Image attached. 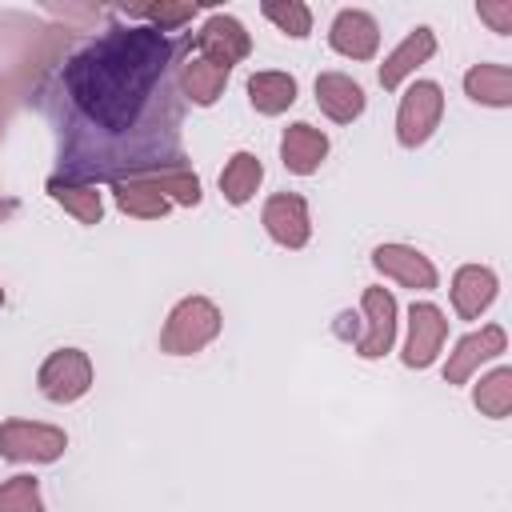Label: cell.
Wrapping results in <instances>:
<instances>
[{"mask_svg":"<svg viewBox=\"0 0 512 512\" xmlns=\"http://www.w3.org/2000/svg\"><path fill=\"white\" fill-rule=\"evenodd\" d=\"M184 40L128 20L64 52L40 88L60 180L96 188L184 164V96L176 84Z\"/></svg>","mask_w":512,"mask_h":512,"instance_id":"cell-1","label":"cell"},{"mask_svg":"<svg viewBox=\"0 0 512 512\" xmlns=\"http://www.w3.org/2000/svg\"><path fill=\"white\" fill-rule=\"evenodd\" d=\"M220 332V308L204 296H184L168 320H164V332H160V352L168 356H192L200 352L208 340H216Z\"/></svg>","mask_w":512,"mask_h":512,"instance_id":"cell-2","label":"cell"},{"mask_svg":"<svg viewBox=\"0 0 512 512\" xmlns=\"http://www.w3.org/2000/svg\"><path fill=\"white\" fill-rule=\"evenodd\" d=\"M68 448L64 428L36 420H4L0 424V456L12 464H52Z\"/></svg>","mask_w":512,"mask_h":512,"instance_id":"cell-3","label":"cell"},{"mask_svg":"<svg viewBox=\"0 0 512 512\" xmlns=\"http://www.w3.org/2000/svg\"><path fill=\"white\" fill-rule=\"evenodd\" d=\"M440 116H444V92H440V84L416 80V84L404 92V100H400V112H396V140H400L404 148H420V144L436 132Z\"/></svg>","mask_w":512,"mask_h":512,"instance_id":"cell-4","label":"cell"},{"mask_svg":"<svg viewBox=\"0 0 512 512\" xmlns=\"http://www.w3.org/2000/svg\"><path fill=\"white\" fill-rule=\"evenodd\" d=\"M36 384L52 404H72L92 388V360L80 348H56L40 364Z\"/></svg>","mask_w":512,"mask_h":512,"instance_id":"cell-5","label":"cell"},{"mask_svg":"<svg viewBox=\"0 0 512 512\" xmlns=\"http://www.w3.org/2000/svg\"><path fill=\"white\" fill-rule=\"evenodd\" d=\"M188 36H192V52H200V56L224 64V68L240 64L252 52V40H248L244 24L232 20V16H224V12H212L204 20V28L200 32H188Z\"/></svg>","mask_w":512,"mask_h":512,"instance_id":"cell-6","label":"cell"},{"mask_svg":"<svg viewBox=\"0 0 512 512\" xmlns=\"http://www.w3.org/2000/svg\"><path fill=\"white\" fill-rule=\"evenodd\" d=\"M228 72H232V68H224V64H216V60L192 52V36L184 40V56H180V64H176V84H180V96H184V100H192V104H200V108L216 104L220 92H224V84H228Z\"/></svg>","mask_w":512,"mask_h":512,"instance_id":"cell-7","label":"cell"},{"mask_svg":"<svg viewBox=\"0 0 512 512\" xmlns=\"http://www.w3.org/2000/svg\"><path fill=\"white\" fill-rule=\"evenodd\" d=\"M260 220H264L268 236H272L280 248H304V244H308L312 224H308V204H304V196H296V192H276V196H268Z\"/></svg>","mask_w":512,"mask_h":512,"instance_id":"cell-8","label":"cell"},{"mask_svg":"<svg viewBox=\"0 0 512 512\" xmlns=\"http://www.w3.org/2000/svg\"><path fill=\"white\" fill-rule=\"evenodd\" d=\"M448 320L436 304H412L408 312V344H404V364L408 368H428L436 352L444 348Z\"/></svg>","mask_w":512,"mask_h":512,"instance_id":"cell-9","label":"cell"},{"mask_svg":"<svg viewBox=\"0 0 512 512\" xmlns=\"http://www.w3.org/2000/svg\"><path fill=\"white\" fill-rule=\"evenodd\" d=\"M364 320H368V332L356 336V356L380 360L396 340V300H392V292L364 288Z\"/></svg>","mask_w":512,"mask_h":512,"instance_id":"cell-10","label":"cell"},{"mask_svg":"<svg viewBox=\"0 0 512 512\" xmlns=\"http://www.w3.org/2000/svg\"><path fill=\"white\" fill-rule=\"evenodd\" d=\"M328 44L348 60H372L380 48V28L368 12L344 8V12H336V20L328 28Z\"/></svg>","mask_w":512,"mask_h":512,"instance_id":"cell-11","label":"cell"},{"mask_svg":"<svg viewBox=\"0 0 512 512\" xmlns=\"http://www.w3.org/2000/svg\"><path fill=\"white\" fill-rule=\"evenodd\" d=\"M508 348V336H504V328L500 324H488V328H480V332H472V336H464L460 344H456V352L448 356V364H444V380L448 384H464L484 360H492V356H500Z\"/></svg>","mask_w":512,"mask_h":512,"instance_id":"cell-12","label":"cell"},{"mask_svg":"<svg viewBox=\"0 0 512 512\" xmlns=\"http://www.w3.org/2000/svg\"><path fill=\"white\" fill-rule=\"evenodd\" d=\"M372 264H376L384 276L400 280L404 288H420V292L436 288V268H432V260H428L424 252L408 248V244H380V248L372 252Z\"/></svg>","mask_w":512,"mask_h":512,"instance_id":"cell-13","label":"cell"},{"mask_svg":"<svg viewBox=\"0 0 512 512\" xmlns=\"http://www.w3.org/2000/svg\"><path fill=\"white\" fill-rule=\"evenodd\" d=\"M432 52H436V32H432V28H424V24H420V28H412V32H408V36H404L388 56H384V64H380V84H384L388 92H392V88H400V80H404V76H412V72H416Z\"/></svg>","mask_w":512,"mask_h":512,"instance_id":"cell-14","label":"cell"},{"mask_svg":"<svg viewBox=\"0 0 512 512\" xmlns=\"http://www.w3.org/2000/svg\"><path fill=\"white\" fill-rule=\"evenodd\" d=\"M316 104L328 120L352 124L364 112V88L344 72H320L316 76Z\"/></svg>","mask_w":512,"mask_h":512,"instance_id":"cell-15","label":"cell"},{"mask_svg":"<svg viewBox=\"0 0 512 512\" xmlns=\"http://www.w3.org/2000/svg\"><path fill=\"white\" fill-rule=\"evenodd\" d=\"M324 156H328V136H324L320 128H312V124H304V120L284 128V136H280V160H284L288 172L312 176Z\"/></svg>","mask_w":512,"mask_h":512,"instance_id":"cell-16","label":"cell"},{"mask_svg":"<svg viewBox=\"0 0 512 512\" xmlns=\"http://www.w3.org/2000/svg\"><path fill=\"white\" fill-rule=\"evenodd\" d=\"M492 300H496L492 268H480V264L456 268V276H452V308H456L460 320H476Z\"/></svg>","mask_w":512,"mask_h":512,"instance_id":"cell-17","label":"cell"},{"mask_svg":"<svg viewBox=\"0 0 512 512\" xmlns=\"http://www.w3.org/2000/svg\"><path fill=\"white\" fill-rule=\"evenodd\" d=\"M464 92L476 104L508 108L512 104V68L508 64H476L464 72Z\"/></svg>","mask_w":512,"mask_h":512,"instance_id":"cell-18","label":"cell"},{"mask_svg":"<svg viewBox=\"0 0 512 512\" xmlns=\"http://www.w3.org/2000/svg\"><path fill=\"white\" fill-rule=\"evenodd\" d=\"M248 100L260 116H280L296 100V80L288 72H252L248 76Z\"/></svg>","mask_w":512,"mask_h":512,"instance_id":"cell-19","label":"cell"},{"mask_svg":"<svg viewBox=\"0 0 512 512\" xmlns=\"http://www.w3.org/2000/svg\"><path fill=\"white\" fill-rule=\"evenodd\" d=\"M112 196H116V208H120V212L140 216V220H160V216H168V208H172V200H168L164 192H156L144 176L120 180V184L112 188Z\"/></svg>","mask_w":512,"mask_h":512,"instance_id":"cell-20","label":"cell"},{"mask_svg":"<svg viewBox=\"0 0 512 512\" xmlns=\"http://www.w3.org/2000/svg\"><path fill=\"white\" fill-rule=\"evenodd\" d=\"M260 180H264V164L252 152H236L220 172V192L228 204H248L252 192L260 188Z\"/></svg>","mask_w":512,"mask_h":512,"instance_id":"cell-21","label":"cell"},{"mask_svg":"<svg viewBox=\"0 0 512 512\" xmlns=\"http://www.w3.org/2000/svg\"><path fill=\"white\" fill-rule=\"evenodd\" d=\"M48 196L64 212H72L80 224H100V216H104V200H100V192L92 184H68L60 176H48Z\"/></svg>","mask_w":512,"mask_h":512,"instance_id":"cell-22","label":"cell"},{"mask_svg":"<svg viewBox=\"0 0 512 512\" xmlns=\"http://www.w3.org/2000/svg\"><path fill=\"white\" fill-rule=\"evenodd\" d=\"M144 180H148L156 192H164L168 200L184 204V208H196V204H200V176H196L192 168H184V164H172V168H156V172H144Z\"/></svg>","mask_w":512,"mask_h":512,"instance_id":"cell-23","label":"cell"},{"mask_svg":"<svg viewBox=\"0 0 512 512\" xmlns=\"http://www.w3.org/2000/svg\"><path fill=\"white\" fill-rule=\"evenodd\" d=\"M472 400L484 416L492 420H504L512 412V368H496L492 376H484L476 388H472Z\"/></svg>","mask_w":512,"mask_h":512,"instance_id":"cell-24","label":"cell"},{"mask_svg":"<svg viewBox=\"0 0 512 512\" xmlns=\"http://www.w3.org/2000/svg\"><path fill=\"white\" fill-rule=\"evenodd\" d=\"M196 12H200L196 4H132V8H124L128 20L148 24V28H160V32H176V28H184Z\"/></svg>","mask_w":512,"mask_h":512,"instance_id":"cell-25","label":"cell"},{"mask_svg":"<svg viewBox=\"0 0 512 512\" xmlns=\"http://www.w3.org/2000/svg\"><path fill=\"white\" fill-rule=\"evenodd\" d=\"M0 512H44L40 488L32 476H12L0 484Z\"/></svg>","mask_w":512,"mask_h":512,"instance_id":"cell-26","label":"cell"},{"mask_svg":"<svg viewBox=\"0 0 512 512\" xmlns=\"http://www.w3.org/2000/svg\"><path fill=\"white\" fill-rule=\"evenodd\" d=\"M280 32H288V36H308L312 32V12H308V4H300V0H288V4H264L260 8Z\"/></svg>","mask_w":512,"mask_h":512,"instance_id":"cell-27","label":"cell"},{"mask_svg":"<svg viewBox=\"0 0 512 512\" xmlns=\"http://www.w3.org/2000/svg\"><path fill=\"white\" fill-rule=\"evenodd\" d=\"M484 20H492L496 32H512V4H480L476 8Z\"/></svg>","mask_w":512,"mask_h":512,"instance_id":"cell-28","label":"cell"},{"mask_svg":"<svg viewBox=\"0 0 512 512\" xmlns=\"http://www.w3.org/2000/svg\"><path fill=\"white\" fill-rule=\"evenodd\" d=\"M8 216H16V200L12 196H0V220H8Z\"/></svg>","mask_w":512,"mask_h":512,"instance_id":"cell-29","label":"cell"},{"mask_svg":"<svg viewBox=\"0 0 512 512\" xmlns=\"http://www.w3.org/2000/svg\"><path fill=\"white\" fill-rule=\"evenodd\" d=\"M0 132H4V108H0Z\"/></svg>","mask_w":512,"mask_h":512,"instance_id":"cell-30","label":"cell"},{"mask_svg":"<svg viewBox=\"0 0 512 512\" xmlns=\"http://www.w3.org/2000/svg\"><path fill=\"white\" fill-rule=\"evenodd\" d=\"M0 304H4V288H0Z\"/></svg>","mask_w":512,"mask_h":512,"instance_id":"cell-31","label":"cell"}]
</instances>
